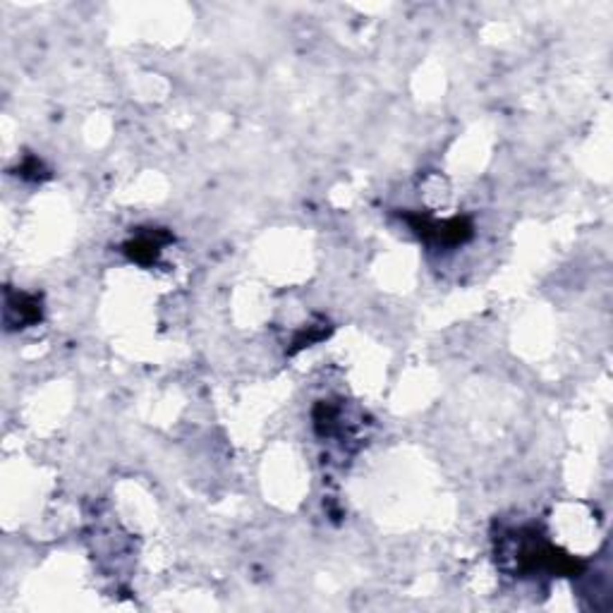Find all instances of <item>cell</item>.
I'll return each mask as SVG.
<instances>
[{"instance_id": "cell-1", "label": "cell", "mask_w": 613, "mask_h": 613, "mask_svg": "<svg viewBox=\"0 0 613 613\" xmlns=\"http://www.w3.org/2000/svg\"><path fill=\"white\" fill-rule=\"evenodd\" d=\"M129 249H132V259H137V262H152V259L158 257L161 252V242L152 240V237H139V240H134L132 245H129Z\"/></svg>"}]
</instances>
